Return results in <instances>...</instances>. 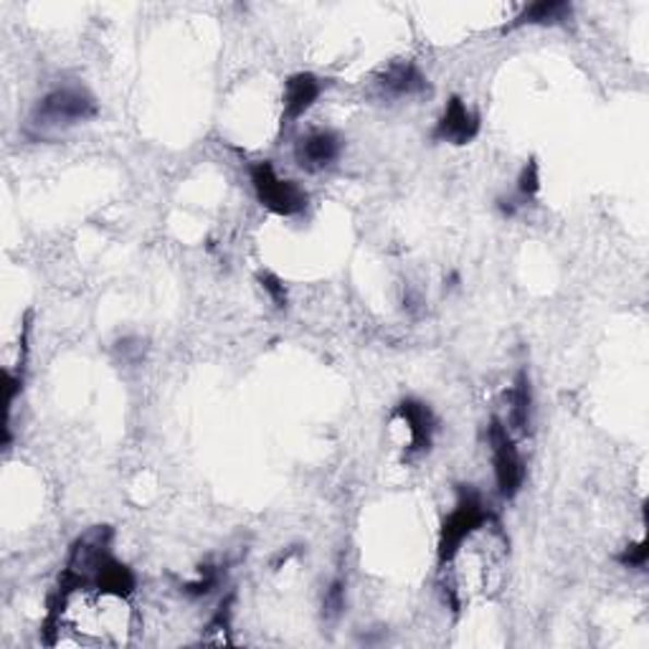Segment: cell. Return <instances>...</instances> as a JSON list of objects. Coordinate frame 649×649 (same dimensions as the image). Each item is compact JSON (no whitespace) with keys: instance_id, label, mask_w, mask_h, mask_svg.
Instances as JSON below:
<instances>
[{"instance_id":"6da1fadb","label":"cell","mask_w":649,"mask_h":649,"mask_svg":"<svg viewBox=\"0 0 649 649\" xmlns=\"http://www.w3.org/2000/svg\"><path fill=\"white\" fill-rule=\"evenodd\" d=\"M132 637L128 597L97 586L61 589L46 620V645L51 647H124Z\"/></svg>"},{"instance_id":"7a4b0ae2","label":"cell","mask_w":649,"mask_h":649,"mask_svg":"<svg viewBox=\"0 0 649 649\" xmlns=\"http://www.w3.org/2000/svg\"><path fill=\"white\" fill-rule=\"evenodd\" d=\"M507 561H510V538L495 515H488L442 561V586L452 609L459 612L477 601L495 599L503 591Z\"/></svg>"},{"instance_id":"3957f363","label":"cell","mask_w":649,"mask_h":649,"mask_svg":"<svg viewBox=\"0 0 649 649\" xmlns=\"http://www.w3.org/2000/svg\"><path fill=\"white\" fill-rule=\"evenodd\" d=\"M97 101L82 87H59L46 94L34 109L31 124L36 130H67L97 117Z\"/></svg>"},{"instance_id":"277c9868","label":"cell","mask_w":649,"mask_h":649,"mask_svg":"<svg viewBox=\"0 0 649 649\" xmlns=\"http://www.w3.org/2000/svg\"><path fill=\"white\" fill-rule=\"evenodd\" d=\"M252 173V185L256 191V199L267 211L277 216H297L308 208V193L302 191L295 181H285L272 168V163H254L249 168Z\"/></svg>"},{"instance_id":"5b68a950","label":"cell","mask_w":649,"mask_h":649,"mask_svg":"<svg viewBox=\"0 0 649 649\" xmlns=\"http://www.w3.org/2000/svg\"><path fill=\"white\" fill-rule=\"evenodd\" d=\"M490 447H492V462H495V480H497L500 495L505 500H513L520 492L522 482H526V467H522L515 440L500 419L490 421Z\"/></svg>"},{"instance_id":"8992f818","label":"cell","mask_w":649,"mask_h":649,"mask_svg":"<svg viewBox=\"0 0 649 649\" xmlns=\"http://www.w3.org/2000/svg\"><path fill=\"white\" fill-rule=\"evenodd\" d=\"M390 424H394L396 432H404L401 447L406 457L424 455V452L432 447L434 417L432 411H429V406L417 401V398H406L404 404H398Z\"/></svg>"},{"instance_id":"52a82bcc","label":"cell","mask_w":649,"mask_h":649,"mask_svg":"<svg viewBox=\"0 0 649 649\" xmlns=\"http://www.w3.org/2000/svg\"><path fill=\"white\" fill-rule=\"evenodd\" d=\"M490 510L484 507L482 497L472 490L459 492V503L455 510L449 513V518L444 520L442 536H440V561L449 556L452 551L457 549V543L469 533V530L480 526V522L488 518Z\"/></svg>"},{"instance_id":"ba28073f","label":"cell","mask_w":649,"mask_h":649,"mask_svg":"<svg viewBox=\"0 0 649 649\" xmlns=\"http://www.w3.org/2000/svg\"><path fill=\"white\" fill-rule=\"evenodd\" d=\"M340 151H342V143L335 132L315 130L297 143L295 158L300 163L302 170H308V173H320V170L330 168L333 163L340 158Z\"/></svg>"},{"instance_id":"9c48e42d","label":"cell","mask_w":649,"mask_h":649,"mask_svg":"<svg viewBox=\"0 0 649 649\" xmlns=\"http://www.w3.org/2000/svg\"><path fill=\"white\" fill-rule=\"evenodd\" d=\"M477 132H480V117H477L462 99L452 97L447 109H444L442 120L436 122L434 140L452 145H467L477 137Z\"/></svg>"},{"instance_id":"30bf717a","label":"cell","mask_w":649,"mask_h":649,"mask_svg":"<svg viewBox=\"0 0 649 649\" xmlns=\"http://www.w3.org/2000/svg\"><path fill=\"white\" fill-rule=\"evenodd\" d=\"M505 404L507 417L500 421H503L513 440H522V436H528L530 424H533V396H530V381L526 371L518 373L513 388L505 394Z\"/></svg>"},{"instance_id":"8fae6325","label":"cell","mask_w":649,"mask_h":649,"mask_svg":"<svg viewBox=\"0 0 649 649\" xmlns=\"http://www.w3.org/2000/svg\"><path fill=\"white\" fill-rule=\"evenodd\" d=\"M320 92H323V82L315 74H295L289 76L285 84V99H281V128H289L295 120L308 112L315 105Z\"/></svg>"},{"instance_id":"7c38bea8","label":"cell","mask_w":649,"mask_h":649,"mask_svg":"<svg viewBox=\"0 0 649 649\" xmlns=\"http://www.w3.org/2000/svg\"><path fill=\"white\" fill-rule=\"evenodd\" d=\"M378 87L383 94L394 99H404V97H417L426 89V80L424 74L419 72L417 67L409 64V61H401V64L388 67L383 76L378 80Z\"/></svg>"},{"instance_id":"4fadbf2b","label":"cell","mask_w":649,"mask_h":649,"mask_svg":"<svg viewBox=\"0 0 649 649\" xmlns=\"http://www.w3.org/2000/svg\"><path fill=\"white\" fill-rule=\"evenodd\" d=\"M570 15L568 3H533L515 19L513 26H556Z\"/></svg>"},{"instance_id":"5bb4252c","label":"cell","mask_w":649,"mask_h":649,"mask_svg":"<svg viewBox=\"0 0 649 649\" xmlns=\"http://www.w3.org/2000/svg\"><path fill=\"white\" fill-rule=\"evenodd\" d=\"M218 584H221V568L206 566V568H201V574H199V578H195V581L183 586V591L191 593V597H208L211 591L218 589Z\"/></svg>"},{"instance_id":"9a60e30c","label":"cell","mask_w":649,"mask_h":649,"mask_svg":"<svg viewBox=\"0 0 649 649\" xmlns=\"http://www.w3.org/2000/svg\"><path fill=\"white\" fill-rule=\"evenodd\" d=\"M342 609H346V584L338 578V581H333L330 589L325 591V601H323L325 620L335 622L342 614Z\"/></svg>"},{"instance_id":"2e32d148","label":"cell","mask_w":649,"mask_h":649,"mask_svg":"<svg viewBox=\"0 0 649 649\" xmlns=\"http://www.w3.org/2000/svg\"><path fill=\"white\" fill-rule=\"evenodd\" d=\"M538 188H541V176H538V166L533 160L528 163L526 168H522V173L518 178V193L520 199H533V195L538 193Z\"/></svg>"},{"instance_id":"e0dca14e","label":"cell","mask_w":649,"mask_h":649,"mask_svg":"<svg viewBox=\"0 0 649 649\" xmlns=\"http://www.w3.org/2000/svg\"><path fill=\"white\" fill-rule=\"evenodd\" d=\"M624 568H637L642 570L647 566V543H637V545H629V549H624V553H620V558Z\"/></svg>"},{"instance_id":"ac0fdd59","label":"cell","mask_w":649,"mask_h":649,"mask_svg":"<svg viewBox=\"0 0 649 649\" xmlns=\"http://www.w3.org/2000/svg\"><path fill=\"white\" fill-rule=\"evenodd\" d=\"M260 281H262L264 292L272 297V302H275L279 310L287 308V289H285V285H281V279L277 275H269L267 272V275H260Z\"/></svg>"}]
</instances>
